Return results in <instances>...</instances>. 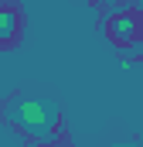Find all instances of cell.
<instances>
[{
  "mask_svg": "<svg viewBox=\"0 0 143 147\" xmlns=\"http://www.w3.org/2000/svg\"><path fill=\"white\" fill-rule=\"evenodd\" d=\"M3 116L10 127H17L24 137H31L37 144H55L58 123H61L58 103L48 96H34V92H14L3 103Z\"/></svg>",
  "mask_w": 143,
  "mask_h": 147,
  "instance_id": "cell-1",
  "label": "cell"
},
{
  "mask_svg": "<svg viewBox=\"0 0 143 147\" xmlns=\"http://www.w3.org/2000/svg\"><path fill=\"white\" fill-rule=\"evenodd\" d=\"M106 34L116 48H130L140 58L143 55V10L140 7H119V10H112V17L106 21Z\"/></svg>",
  "mask_w": 143,
  "mask_h": 147,
  "instance_id": "cell-2",
  "label": "cell"
},
{
  "mask_svg": "<svg viewBox=\"0 0 143 147\" xmlns=\"http://www.w3.org/2000/svg\"><path fill=\"white\" fill-rule=\"evenodd\" d=\"M17 41H21V10L0 3V48H10Z\"/></svg>",
  "mask_w": 143,
  "mask_h": 147,
  "instance_id": "cell-3",
  "label": "cell"
},
{
  "mask_svg": "<svg viewBox=\"0 0 143 147\" xmlns=\"http://www.w3.org/2000/svg\"><path fill=\"white\" fill-rule=\"evenodd\" d=\"M99 147H140L133 137H109L106 144H99Z\"/></svg>",
  "mask_w": 143,
  "mask_h": 147,
  "instance_id": "cell-4",
  "label": "cell"
}]
</instances>
